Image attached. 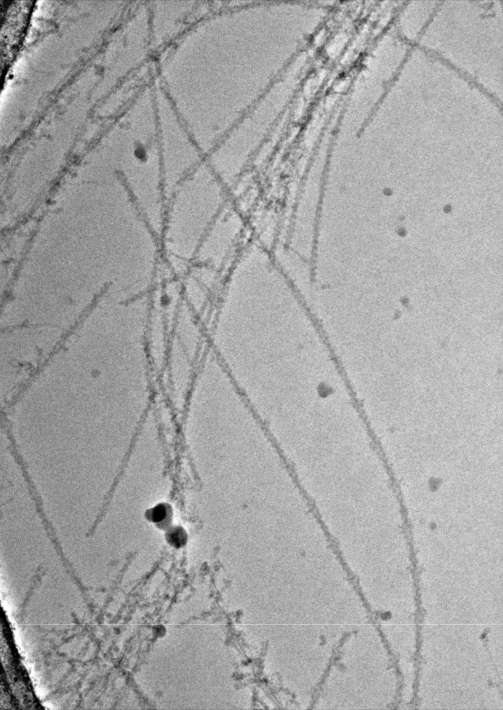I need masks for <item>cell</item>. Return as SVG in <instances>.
Segmentation results:
<instances>
[{
    "instance_id": "1",
    "label": "cell",
    "mask_w": 503,
    "mask_h": 710,
    "mask_svg": "<svg viewBox=\"0 0 503 710\" xmlns=\"http://www.w3.org/2000/svg\"><path fill=\"white\" fill-rule=\"evenodd\" d=\"M221 180L209 164H200L175 188L165 216L164 248L169 264L188 266L222 211Z\"/></svg>"
}]
</instances>
